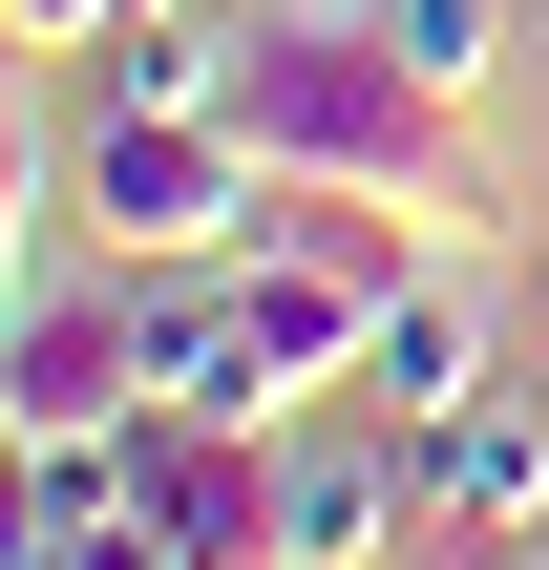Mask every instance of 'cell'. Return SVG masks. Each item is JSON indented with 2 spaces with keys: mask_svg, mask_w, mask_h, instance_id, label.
<instances>
[{
  "mask_svg": "<svg viewBox=\"0 0 549 570\" xmlns=\"http://www.w3.org/2000/svg\"><path fill=\"white\" fill-rule=\"evenodd\" d=\"M233 127H254V169H275V190H381V212H423L444 254H487V233H508V190H487L465 106L381 42V0H360V21H254V42H233Z\"/></svg>",
  "mask_w": 549,
  "mask_h": 570,
  "instance_id": "6da1fadb",
  "label": "cell"
},
{
  "mask_svg": "<svg viewBox=\"0 0 549 570\" xmlns=\"http://www.w3.org/2000/svg\"><path fill=\"white\" fill-rule=\"evenodd\" d=\"M85 212H106V254L233 275V254L275 233V169H254L233 106H106V127H85Z\"/></svg>",
  "mask_w": 549,
  "mask_h": 570,
  "instance_id": "7a4b0ae2",
  "label": "cell"
},
{
  "mask_svg": "<svg viewBox=\"0 0 549 570\" xmlns=\"http://www.w3.org/2000/svg\"><path fill=\"white\" fill-rule=\"evenodd\" d=\"M0 423H21V444H106V423H148V317L21 275V317H0Z\"/></svg>",
  "mask_w": 549,
  "mask_h": 570,
  "instance_id": "3957f363",
  "label": "cell"
},
{
  "mask_svg": "<svg viewBox=\"0 0 549 570\" xmlns=\"http://www.w3.org/2000/svg\"><path fill=\"white\" fill-rule=\"evenodd\" d=\"M402 529H444V487H423V423H339V444H275V550L296 570H381Z\"/></svg>",
  "mask_w": 549,
  "mask_h": 570,
  "instance_id": "277c9868",
  "label": "cell"
},
{
  "mask_svg": "<svg viewBox=\"0 0 549 570\" xmlns=\"http://www.w3.org/2000/svg\"><path fill=\"white\" fill-rule=\"evenodd\" d=\"M233 338H254V423H296L317 381H360V338H381V275H339V254L254 233V254H233Z\"/></svg>",
  "mask_w": 549,
  "mask_h": 570,
  "instance_id": "5b68a950",
  "label": "cell"
},
{
  "mask_svg": "<svg viewBox=\"0 0 549 570\" xmlns=\"http://www.w3.org/2000/svg\"><path fill=\"white\" fill-rule=\"evenodd\" d=\"M360 402H381V423H423V444H444L465 402H508V338H487V296H465L444 254L381 296V338H360Z\"/></svg>",
  "mask_w": 549,
  "mask_h": 570,
  "instance_id": "8992f818",
  "label": "cell"
},
{
  "mask_svg": "<svg viewBox=\"0 0 549 570\" xmlns=\"http://www.w3.org/2000/svg\"><path fill=\"white\" fill-rule=\"evenodd\" d=\"M423 487H444L465 550H487V529H549V402H465V423L423 444Z\"/></svg>",
  "mask_w": 549,
  "mask_h": 570,
  "instance_id": "52a82bcc",
  "label": "cell"
},
{
  "mask_svg": "<svg viewBox=\"0 0 549 570\" xmlns=\"http://www.w3.org/2000/svg\"><path fill=\"white\" fill-rule=\"evenodd\" d=\"M381 42H402L444 106H487V63H508V0H381Z\"/></svg>",
  "mask_w": 549,
  "mask_h": 570,
  "instance_id": "ba28073f",
  "label": "cell"
},
{
  "mask_svg": "<svg viewBox=\"0 0 549 570\" xmlns=\"http://www.w3.org/2000/svg\"><path fill=\"white\" fill-rule=\"evenodd\" d=\"M0 21H21V42H106L127 0H0Z\"/></svg>",
  "mask_w": 549,
  "mask_h": 570,
  "instance_id": "9c48e42d",
  "label": "cell"
},
{
  "mask_svg": "<svg viewBox=\"0 0 549 570\" xmlns=\"http://www.w3.org/2000/svg\"><path fill=\"white\" fill-rule=\"evenodd\" d=\"M465 570H549V529H487V550H465Z\"/></svg>",
  "mask_w": 549,
  "mask_h": 570,
  "instance_id": "30bf717a",
  "label": "cell"
},
{
  "mask_svg": "<svg viewBox=\"0 0 549 570\" xmlns=\"http://www.w3.org/2000/svg\"><path fill=\"white\" fill-rule=\"evenodd\" d=\"M529 317H549V254H529Z\"/></svg>",
  "mask_w": 549,
  "mask_h": 570,
  "instance_id": "8fae6325",
  "label": "cell"
}]
</instances>
